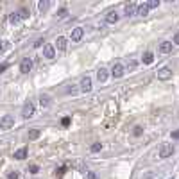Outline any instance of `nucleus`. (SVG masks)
<instances>
[{
  "mask_svg": "<svg viewBox=\"0 0 179 179\" xmlns=\"http://www.w3.org/2000/svg\"><path fill=\"white\" fill-rule=\"evenodd\" d=\"M172 43L179 45V32H176V34H174V41H172Z\"/></svg>",
  "mask_w": 179,
  "mask_h": 179,
  "instance_id": "nucleus-32",
  "label": "nucleus"
},
{
  "mask_svg": "<svg viewBox=\"0 0 179 179\" xmlns=\"http://www.w3.org/2000/svg\"><path fill=\"white\" fill-rule=\"evenodd\" d=\"M14 125V117H11V115H4L2 118H0V129H11Z\"/></svg>",
  "mask_w": 179,
  "mask_h": 179,
  "instance_id": "nucleus-1",
  "label": "nucleus"
},
{
  "mask_svg": "<svg viewBox=\"0 0 179 179\" xmlns=\"http://www.w3.org/2000/svg\"><path fill=\"white\" fill-rule=\"evenodd\" d=\"M66 13H68L66 9H61V11L58 13V16H59V18H64V16H66Z\"/></svg>",
  "mask_w": 179,
  "mask_h": 179,
  "instance_id": "nucleus-30",
  "label": "nucleus"
},
{
  "mask_svg": "<svg viewBox=\"0 0 179 179\" xmlns=\"http://www.w3.org/2000/svg\"><path fill=\"white\" fill-rule=\"evenodd\" d=\"M172 152H174L172 143H163V145H161V149H159V158H168Z\"/></svg>",
  "mask_w": 179,
  "mask_h": 179,
  "instance_id": "nucleus-4",
  "label": "nucleus"
},
{
  "mask_svg": "<svg viewBox=\"0 0 179 179\" xmlns=\"http://www.w3.org/2000/svg\"><path fill=\"white\" fill-rule=\"evenodd\" d=\"M142 133H143L142 125H136V127H134V131H133V134H134V136H142Z\"/></svg>",
  "mask_w": 179,
  "mask_h": 179,
  "instance_id": "nucleus-25",
  "label": "nucleus"
},
{
  "mask_svg": "<svg viewBox=\"0 0 179 179\" xmlns=\"http://www.w3.org/2000/svg\"><path fill=\"white\" fill-rule=\"evenodd\" d=\"M88 179H99L95 172H88Z\"/></svg>",
  "mask_w": 179,
  "mask_h": 179,
  "instance_id": "nucleus-33",
  "label": "nucleus"
},
{
  "mask_svg": "<svg viewBox=\"0 0 179 179\" xmlns=\"http://www.w3.org/2000/svg\"><path fill=\"white\" fill-rule=\"evenodd\" d=\"M159 5V0H151V2H147V7L149 9H154V7Z\"/></svg>",
  "mask_w": 179,
  "mask_h": 179,
  "instance_id": "nucleus-23",
  "label": "nucleus"
},
{
  "mask_svg": "<svg viewBox=\"0 0 179 179\" xmlns=\"http://www.w3.org/2000/svg\"><path fill=\"white\" fill-rule=\"evenodd\" d=\"M25 158H27V147L18 149L14 152V159H25Z\"/></svg>",
  "mask_w": 179,
  "mask_h": 179,
  "instance_id": "nucleus-15",
  "label": "nucleus"
},
{
  "mask_svg": "<svg viewBox=\"0 0 179 179\" xmlns=\"http://www.w3.org/2000/svg\"><path fill=\"white\" fill-rule=\"evenodd\" d=\"M170 77H172V70H170L168 66L161 68V70L158 72V79H161V81H168Z\"/></svg>",
  "mask_w": 179,
  "mask_h": 179,
  "instance_id": "nucleus-7",
  "label": "nucleus"
},
{
  "mask_svg": "<svg viewBox=\"0 0 179 179\" xmlns=\"http://www.w3.org/2000/svg\"><path fill=\"white\" fill-rule=\"evenodd\" d=\"M61 124H63L64 127H68V125H70V117H64V118L61 120Z\"/></svg>",
  "mask_w": 179,
  "mask_h": 179,
  "instance_id": "nucleus-27",
  "label": "nucleus"
},
{
  "mask_svg": "<svg viewBox=\"0 0 179 179\" xmlns=\"http://www.w3.org/2000/svg\"><path fill=\"white\" fill-rule=\"evenodd\" d=\"M22 115H23V118H32V117H34V104H32V102H25V104H23Z\"/></svg>",
  "mask_w": 179,
  "mask_h": 179,
  "instance_id": "nucleus-2",
  "label": "nucleus"
},
{
  "mask_svg": "<svg viewBox=\"0 0 179 179\" xmlns=\"http://www.w3.org/2000/svg\"><path fill=\"white\" fill-rule=\"evenodd\" d=\"M154 61V54L152 52H145V56H143V63L145 64H151Z\"/></svg>",
  "mask_w": 179,
  "mask_h": 179,
  "instance_id": "nucleus-18",
  "label": "nucleus"
},
{
  "mask_svg": "<svg viewBox=\"0 0 179 179\" xmlns=\"http://www.w3.org/2000/svg\"><path fill=\"white\" fill-rule=\"evenodd\" d=\"M136 64H138V63H136L134 59H131V61H127V68H129V70H134Z\"/></svg>",
  "mask_w": 179,
  "mask_h": 179,
  "instance_id": "nucleus-26",
  "label": "nucleus"
},
{
  "mask_svg": "<svg viewBox=\"0 0 179 179\" xmlns=\"http://www.w3.org/2000/svg\"><path fill=\"white\" fill-rule=\"evenodd\" d=\"M172 138H174V140H179V129L172 133Z\"/></svg>",
  "mask_w": 179,
  "mask_h": 179,
  "instance_id": "nucleus-34",
  "label": "nucleus"
},
{
  "mask_svg": "<svg viewBox=\"0 0 179 179\" xmlns=\"http://www.w3.org/2000/svg\"><path fill=\"white\" fill-rule=\"evenodd\" d=\"M108 77H109V74H108V70H106V68H99V70H97V79H99V83H106Z\"/></svg>",
  "mask_w": 179,
  "mask_h": 179,
  "instance_id": "nucleus-8",
  "label": "nucleus"
},
{
  "mask_svg": "<svg viewBox=\"0 0 179 179\" xmlns=\"http://www.w3.org/2000/svg\"><path fill=\"white\" fill-rule=\"evenodd\" d=\"M56 48L58 50H66V38H63V36H59L58 39H56Z\"/></svg>",
  "mask_w": 179,
  "mask_h": 179,
  "instance_id": "nucleus-10",
  "label": "nucleus"
},
{
  "mask_svg": "<svg viewBox=\"0 0 179 179\" xmlns=\"http://www.w3.org/2000/svg\"><path fill=\"white\" fill-rule=\"evenodd\" d=\"M136 14H140V16H147V14H149V7H147V4H140V5H136Z\"/></svg>",
  "mask_w": 179,
  "mask_h": 179,
  "instance_id": "nucleus-12",
  "label": "nucleus"
},
{
  "mask_svg": "<svg viewBox=\"0 0 179 179\" xmlns=\"http://www.w3.org/2000/svg\"><path fill=\"white\" fill-rule=\"evenodd\" d=\"M31 68H32V59L31 58H23L22 63H20V72L22 74H29Z\"/></svg>",
  "mask_w": 179,
  "mask_h": 179,
  "instance_id": "nucleus-3",
  "label": "nucleus"
},
{
  "mask_svg": "<svg viewBox=\"0 0 179 179\" xmlns=\"http://www.w3.org/2000/svg\"><path fill=\"white\" fill-rule=\"evenodd\" d=\"M118 13H115V11H111V13H108V16H106V23H117L118 22Z\"/></svg>",
  "mask_w": 179,
  "mask_h": 179,
  "instance_id": "nucleus-13",
  "label": "nucleus"
},
{
  "mask_svg": "<svg viewBox=\"0 0 179 179\" xmlns=\"http://www.w3.org/2000/svg\"><path fill=\"white\" fill-rule=\"evenodd\" d=\"M100 149H102V143H93L92 147H90V151H92V152H99Z\"/></svg>",
  "mask_w": 179,
  "mask_h": 179,
  "instance_id": "nucleus-22",
  "label": "nucleus"
},
{
  "mask_svg": "<svg viewBox=\"0 0 179 179\" xmlns=\"http://www.w3.org/2000/svg\"><path fill=\"white\" fill-rule=\"evenodd\" d=\"M18 16H20V20H22V18H29V11H27V9H20V11H18Z\"/></svg>",
  "mask_w": 179,
  "mask_h": 179,
  "instance_id": "nucleus-24",
  "label": "nucleus"
},
{
  "mask_svg": "<svg viewBox=\"0 0 179 179\" xmlns=\"http://www.w3.org/2000/svg\"><path fill=\"white\" fill-rule=\"evenodd\" d=\"M170 50H172V41H161V45H159V52L168 54Z\"/></svg>",
  "mask_w": 179,
  "mask_h": 179,
  "instance_id": "nucleus-14",
  "label": "nucleus"
},
{
  "mask_svg": "<svg viewBox=\"0 0 179 179\" xmlns=\"http://www.w3.org/2000/svg\"><path fill=\"white\" fill-rule=\"evenodd\" d=\"M83 34H84V31L81 29V27L74 29V31H72V41H79V39L83 38Z\"/></svg>",
  "mask_w": 179,
  "mask_h": 179,
  "instance_id": "nucleus-11",
  "label": "nucleus"
},
{
  "mask_svg": "<svg viewBox=\"0 0 179 179\" xmlns=\"http://www.w3.org/2000/svg\"><path fill=\"white\" fill-rule=\"evenodd\" d=\"M7 179H18V172H11L9 176H7Z\"/></svg>",
  "mask_w": 179,
  "mask_h": 179,
  "instance_id": "nucleus-31",
  "label": "nucleus"
},
{
  "mask_svg": "<svg viewBox=\"0 0 179 179\" xmlns=\"http://www.w3.org/2000/svg\"><path fill=\"white\" fill-rule=\"evenodd\" d=\"M41 45H43V39H38V41L34 43V47H36V48H38V47H41Z\"/></svg>",
  "mask_w": 179,
  "mask_h": 179,
  "instance_id": "nucleus-35",
  "label": "nucleus"
},
{
  "mask_svg": "<svg viewBox=\"0 0 179 179\" xmlns=\"http://www.w3.org/2000/svg\"><path fill=\"white\" fill-rule=\"evenodd\" d=\"M38 172H39V167L38 165H32L31 167V174H38Z\"/></svg>",
  "mask_w": 179,
  "mask_h": 179,
  "instance_id": "nucleus-28",
  "label": "nucleus"
},
{
  "mask_svg": "<svg viewBox=\"0 0 179 179\" xmlns=\"http://www.w3.org/2000/svg\"><path fill=\"white\" fill-rule=\"evenodd\" d=\"M48 7H50V2H47V0H41V2L38 4V9L41 11V13H43V11H47Z\"/></svg>",
  "mask_w": 179,
  "mask_h": 179,
  "instance_id": "nucleus-19",
  "label": "nucleus"
},
{
  "mask_svg": "<svg viewBox=\"0 0 179 179\" xmlns=\"http://www.w3.org/2000/svg\"><path fill=\"white\" fill-rule=\"evenodd\" d=\"M111 75L115 77V79H118V77L124 75V64H120V63H115V64H113V68H111Z\"/></svg>",
  "mask_w": 179,
  "mask_h": 179,
  "instance_id": "nucleus-5",
  "label": "nucleus"
},
{
  "mask_svg": "<svg viewBox=\"0 0 179 179\" xmlns=\"http://www.w3.org/2000/svg\"><path fill=\"white\" fill-rule=\"evenodd\" d=\"M39 104H41V106H45V108H47V106H50V99H48L47 95H41V99H39Z\"/></svg>",
  "mask_w": 179,
  "mask_h": 179,
  "instance_id": "nucleus-20",
  "label": "nucleus"
},
{
  "mask_svg": "<svg viewBox=\"0 0 179 179\" xmlns=\"http://www.w3.org/2000/svg\"><path fill=\"white\" fill-rule=\"evenodd\" d=\"M43 54H45L47 59H52L54 56H56V48H54L52 45H45V47H43Z\"/></svg>",
  "mask_w": 179,
  "mask_h": 179,
  "instance_id": "nucleus-9",
  "label": "nucleus"
},
{
  "mask_svg": "<svg viewBox=\"0 0 179 179\" xmlns=\"http://www.w3.org/2000/svg\"><path fill=\"white\" fill-rule=\"evenodd\" d=\"M9 68V63H4V64H0V74H2L4 70H7Z\"/></svg>",
  "mask_w": 179,
  "mask_h": 179,
  "instance_id": "nucleus-29",
  "label": "nucleus"
},
{
  "mask_svg": "<svg viewBox=\"0 0 179 179\" xmlns=\"http://www.w3.org/2000/svg\"><path fill=\"white\" fill-rule=\"evenodd\" d=\"M41 136V129H31L29 131V140H38Z\"/></svg>",
  "mask_w": 179,
  "mask_h": 179,
  "instance_id": "nucleus-16",
  "label": "nucleus"
},
{
  "mask_svg": "<svg viewBox=\"0 0 179 179\" xmlns=\"http://www.w3.org/2000/svg\"><path fill=\"white\" fill-rule=\"evenodd\" d=\"M124 11H125L127 16H133V14L136 13V4H127V5L124 7Z\"/></svg>",
  "mask_w": 179,
  "mask_h": 179,
  "instance_id": "nucleus-17",
  "label": "nucleus"
},
{
  "mask_svg": "<svg viewBox=\"0 0 179 179\" xmlns=\"http://www.w3.org/2000/svg\"><path fill=\"white\" fill-rule=\"evenodd\" d=\"M9 22L13 23V25H14V23H18V22H20V16H18V13H13V14L9 16Z\"/></svg>",
  "mask_w": 179,
  "mask_h": 179,
  "instance_id": "nucleus-21",
  "label": "nucleus"
},
{
  "mask_svg": "<svg viewBox=\"0 0 179 179\" xmlns=\"http://www.w3.org/2000/svg\"><path fill=\"white\" fill-rule=\"evenodd\" d=\"M81 92H92V79H90L88 75L81 79Z\"/></svg>",
  "mask_w": 179,
  "mask_h": 179,
  "instance_id": "nucleus-6",
  "label": "nucleus"
}]
</instances>
